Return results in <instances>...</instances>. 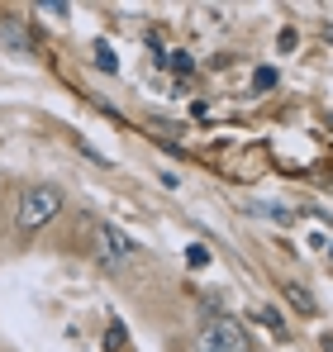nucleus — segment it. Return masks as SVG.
<instances>
[{"mask_svg": "<svg viewBox=\"0 0 333 352\" xmlns=\"http://www.w3.org/2000/svg\"><path fill=\"white\" fill-rule=\"evenodd\" d=\"M57 210H62V190H57V186H48V181H39V186H29V190L19 195V210H14V229H19V234H34V229L53 224Z\"/></svg>", "mask_w": 333, "mask_h": 352, "instance_id": "nucleus-1", "label": "nucleus"}, {"mask_svg": "<svg viewBox=\"0 0 333 352\" xmlns=\"http://www.w3.org/2000/svg\"><path fill=\"white\" fill-rule=\"evenodd\" d=\"M195 352H253L248 348V333H243V324H233V319H210L200 333H195Z\"/></svg>", "mask_w": 333, "mask_h": 352, "instance_id": "nucleus-2", "label": "nucleus"}, {"mask_svg": "<svg viewBox=\"0 0 333 352\" xmlns=\"http://www.w3.org/2000/svg\"><path fill=\"white\" fill-rule=\"evenodd\" d=\"M138 248H133V238L124 234V229H114V224H100L96 229V257H100V267H124L129 257H133Z\"/></svg>", "mask_w": 333, "mask_h": 352, "instance_id": "nucleus-3", "label": "nucleus"}, {"mask_svg": "<svg viewBox=\"0 0 333 352\" xmlns=\"http://www.w3.org/2000/svg\"><path fill=\"white\" fill-rule=\"evenodd\" d=\"M0 29H5V43H10V48H24V53L34 48V34H29V29H19L14 19H5Z\"/></svg>", "mask_w": 333, "mask_h": 352, "instance_id": "nucleus-4", "label": "nucleus"}, {"mask_svg": "<svg viewBox=\"0 0 333 352\" xmlns=\"http://www.w3.org/2000/svg\"><path fill=\"white\" fill-rule=\"evenodd\" d=\"M286 300H290L300 314H314V295L305 291V286H295V281H290V286H286Z\"/></svg>", "mask_w": 333, "mask_h": 352, "instance_id": "nucleus-5", "label": "nucleus"}, {"mask_svg": "<svg viewBox=\"0 0 333 352\" xmlns=\"http://www.w3.org/2000/svg\"><path fill=\"white\" fill-rule=\"evenodd\" d=\"M96 67H100V72H119V58H114L110 43H96Z\"/></svg>", "mask_w": 333, "mask_h": 352, "instance_id": "nucleus-6", "label": "nucleus"}, {"mask_svg": "<svg viewBox=\"0 0 333 352\" xmlns=\"http://www.w3.org/2000/svg\"><path fill=\"white\" fill-rule=\"evenodd\" d=\"M248 214H262V219H290V210H281V205H248Z\"/></svg>", "mask_w": 333, "mask_h": 352, "instance_id": "nucleus-7", "label": "nucleus"}, {"mask_svg": "<svg viewBox=\"0 0 333 352\" xmlns=\"http://www.w3.org/2000/svg\"><path fill=\"white\" fill-rule=\"evenodd\" d=\"M253 86H257V91H272V86H277V72H272V67H257V72H253Z\"/></svg>", "mask_w": 333, "mask_h": 352, "instance_id": "nucleus-8", "label": "nucleus"}, {"mask_svg": "<svg viewBox=\"0 0 333 352\" xmlns=\"http://www.w3.org/2000/svg\"><path fill=\"white\" fill-rule=\"evenodd\" d=\"M105 352H124V329H119V324L105 333Z\"/></svg>", "mask_w": 333, "mask_h": 352, "instance_id": "nucleus-9", "label": "nucleus"}, {"mask_svg": "<svg viewBox=\"0 0 333 352\" xmlns=\"http://www.w3.org/2000/svg\"><path fill=\"white\" fill-rule=\"evenodd\" d=\"M186 262H191V267H205V262H210V252H205V248H200V243H195V248H191V252H186Z\"/></svg>", "mask_w": 333, "mask_h": 352, "instance_id": "nucleus-10", "label": "nucleus"}, {"mask_svg": "<svg viewBox=\"0 0 333 352\" xmlns=\"http://www.w3.org/2000/svg\"><path fill=\"white\" fill-rule=\"evenodd\" d=\"M171 67L176 72H191V53H171Z\"/></svg>", "mask_w": 333, "mask_h": 352, "instance_id": "nucleus-11", "label": "nucleus"}]
</instances>
